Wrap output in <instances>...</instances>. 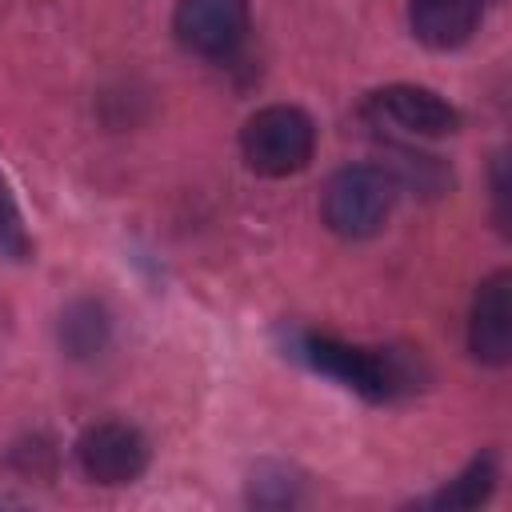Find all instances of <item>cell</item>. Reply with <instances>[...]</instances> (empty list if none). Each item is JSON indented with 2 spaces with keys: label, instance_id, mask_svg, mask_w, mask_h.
<instances>
[{
  "label": "cell",
  "instance_id": "4",
  "mask_svg": "<svg viewBox=\"0 0 512 512\" xmlns=\"http://www.w3.org/2000/svg\"><path fill=\"white\" fill-rule=\"evenodd\" d=\"M148 440L140 428L124 424V420H100V424H88L76 440V464L80 472L92 480V484H104V488H120V484H132L144 476L148 468Z\"/></svg>",
  "mask_w": 512,
  "mask_h": 512
},
{
  "label": "cell",
  "instance_id": "5",
  "mask_svg": "<svg viewBox=\"0 0 512 512\" xmlns=\"http://www.w3.org/2000/svg\"><path fill=\"white\" fill-rule=\"evenodd\" d=\"M364 116L376 124H388L396 132L420 136V140H436V136H452L460 128V112L424 84H388L380 92H372L364 100Z\"/></svg>",
  "mask_w": 512,
  "mask_h": 512
},
{
  "label": "cell",
  "instance_id": "11",
  "mask_svg": "<svg viewBox=\"0 0 512 512\" xmlns=\"http://www.w3.org/2000/svg\"><path fill=\"white\" fill-rule=\"evenodd\" d=\"M36 252L28 228H24V216L16 208V196L8 188V180L0 176V260H16V264H28Z\"/></svg>",
  "mask_w": 512,
  "mask_h": 512
},
{
  "label": "cell",
  "instance_id": "9",
  "mask_svg": "<svg viewBox=\"0 0 512 512\" xmlns=\"http://www.w3.org/2000/svg\"><path fill=\"white\" fill-rule=\"evenodd\" d=\"M496 480H500V460H496V452H480V456H472L464 468H460V476H452L440 492H432L424 504L428 508H476V504H484L492 492H496Z\"/></svg>",
  "mask_w": 512,
  "mask_h": 512
},
{
  "label": "cell",
  "instance_id": "10",
  "mask_svg": "<svg viewBox=\"0 0 512 512\" xmlns=\"http://www.w3.org/2000/svg\"><path fill=\"white\" fill-rule=\"evenodd\" d=\"M108 336H112V320H108V312H104L96 300H76V304L60 316V344H64L68 356H76V360L100 356V352L108 348Z\"/></svg>",
  "mask_w": 512,
  "mask_h": 512
},
{
  "label": "cell",
  "instance_id": "3",
  "mask_svg": "<svg viewBox=\"0 0 512 512\" xmlns=\"http://www.w3.org/2000/svg\"><path fill=\"white\" fill-rule=\"evenodd\" d=\"M240 152L256 176H296L316 152V124L296 104H268L244 120Z\"/></svg>",
  "mask_w": 512,
  "mask_h": 512
},
{
  "label": "cell",
  "instance_id": "2",
  "mask_svg": "<svg viewBox=\"0 0 512 512\" xmlns=\"http://www.w3.org/2000/svg\"><path fill=\"white\" fill-rule=\"evenodd\" d=\"M396 204V176L380 164H344L328 176L320 196L324 224L344 240H368L384 228Z\"/></svg>",
  "mask_w": 512,
  "mask_h": 512
},
{
  "label": "cell",
  "instance_id": "8",
  "mask_svg": "<svg viewBox=\"0 0 512 512\" xmlns=\"http://www.w3.org/2000/svg\"><path fill=\"white\" fill-rule=\"evenodd\" d=\"M484 0H408V28L424 48L448 52L476 36Z\"/></svg>",
  "mask_w": 512,
  "mask_h": 512
},
{
  "label": "cell",
  "instance_id": "12",
  "mask_svg": "<svg viewBox=\"0 0 512 512\" xmlns=\"http://www.w3.org/2000/svg\"><path fill=\"white\" fill-rule=\"evenodd\" d=\"M492 192H496V216L500 220H508V212H504V156H496V176H492Z\"/></svg>",
  "mask_w": 512,
  "mask_h": 512
},
{
  "label": "cell",
  "instance_id": "1",
  "mask_svg": "<svg viewBox=\"0 0 512 512\" xmlns=\"http://www.w3.org/2000/svg\"><path fill=\"white\" fill-rule=\"evenodd\" d=\"M292 356H300L308 368L352 388L364 400H396L420 388V364L396 348H368V344L336 340L328 332H300Z\"/></svg>",
  "mask_w": 512,
  "mask_h": 512
},
{
  "label": "cell",
  "instance_id": "6",
  "mask_svg": "<svg viewBox=\"0 0 512 512\" xmlns=\"http://www.w3.org/2000/svg\"><path fill=\"white\" fill-rule=\"evenodd\" d=\"M172 32L188 52L224 60L248 40V0H176Z\"/></svg>",
  "mask_w": 512,
  "mask_h": 512
},
{
  "label": "cell",
  "instance_id": "7",
  "mask_svg": "<svg viewBox=\"0 0 512 512\" xmlns=\"http://www.w3.org/2000/svg\"><path fill=\"white\" fill-rule=\"evenodd\" d=\"M468 352L488 368H504L512 360V276L504 268L484 276L472 296Z\"/></svg>",
  "mask_w": 512,
  "mask_h": 512
}]
</instances>
